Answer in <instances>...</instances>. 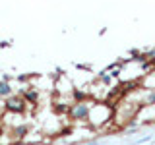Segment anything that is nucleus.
Returning <instances> with one entry per match:
<instances>
[{
	"label": "nucleus",
	"mask_w": 155,
	"mask_h": 145,
	"mask_svg": "<svg viewBox=\"0 0 155 145\" xmlns=\"http://www.w3.org/2000/svg\"><path fill=\"white\" fill-rule=\"evenodd\" d=\"M19 95L23 97V101H25V103L29 105V106H33V105H37L39 103V89L35 87V89H33V87H23V89H19Z\"/></svg>",
	"instance_id": "20e7f679"
},
{
	"label": "nucleus",
	"mask_w": 155,
	"mask_h": 145,
	"mask_svg": "<svg viewBox=\"0 0 155 145\" xmlns=\"http://www.w3.org/2000/svg\"><path fill=\"white\" fill-rule=\"evenodd\" d=\"M10 95H14V87L10 85V81H4V79H0V99H8Z\"/></svg>",
	"instance_id": "6e6552de"
},
{
	"label": "nucleus",
	"mask_w": 155,
	"mask_h": 145,
	"mask_svg": "<svg viewBox=\"0 0 155 145\" xmlns=\"http://www.w3.org/2000/svg\"><path fill=\"white\" fill-rule=\"evenodd\" d=\"M10 47V41H0V48H8Z\"/></svg>",
	"instance_id": "9d476101"
},
{
	"label": "nucleus",
	"mask_w": 155,
	"mask_h": 145,
	"mask_svg": "<svg viewBox=\"0 0 155 145\" xmlns=\"http://www.w3.org/2000/svg\"><path fill=\"white\" fill-rule=\"evenodd\" d=\"M2 135H4V134H2V130H0V139H2Z\"/></svg>",
	"instance_id": "9b49d317"
},
{
	"label": "nucleus",
	"mask_w": 155,
	"mask_h": 145,
	"mask_svg": "<svg viewBox=\"0 0 155 145\" xmlns=\"http://www.w3.org/2000/svg\"><path fill=\"white\" fill-rule=\"evenodd\" d=\"M138 103L142 106H155V89H140Z\"/></svg>",
	"instance_id": "39448f33"
},
{
	"label": "nucleus",
	"mask_w": 155,
	"mask_h": 145,
	"mask_svg": "<svg viewBox=\"0 0 155 145\" xmlns=\"http://www.w3.org/2000/svg\"><path fill=\"white\" fill-rule=\"evenodd\" d=\"M113 118H114V106L113 105H109V103H93L87 124H89L93 130H101V128H105L107 124L113 122Z\"/></svg>",
	"instance_id": "f257e3e1"
},
{
	"label": "nucleus",
	"mask_w": 155,
	"mask_h": 145,
	"mask_svg": "<svg viewBox=\"0 0 155 145\" xmlns=\"http://www.w3.org/2000/svg\"><path fill=\"white\" fill-rule=\"evenodd\" d=\"M25 108H27V103L23 101V97L21 95H10L8 99H4V110L10 114H19L21 116L23 112H25Z\"/></svg>",
	"instance_id": "7ed1b4c3"
},
{
	"label": "nucleus",
	"mask_w": 155,
	"mask_h": 145,
	"mask_svg": "<svg viewBox=\"0 0 155 145\" xmlns=\"http://www.w3.org/2000/svg\"><path fill=\"white\" fill-rule=\"evenodd\" d=\"M25 135H29V126L27 124H18L12 128V137L14 139H25Z\"/></svg>",
	"instance_id": "423d86ee"
},
{
	"label": "nucleus",
	"mask_w": 155,
	"mask_h": 145,
	"mask_svg": "<svg viewBox=\"0 0 155 145\" xmlns=\"http://www.w3.org/2000/svg\"><path fill=\"white\" fill-rule=\"evenodd\" d=\"M97 79H99V81H101V83H103L105 87H110V85L114 83V77L110 76V74H109V72H107V70L99 72V74H97Z\"/></svg>",
	"instance_id": "1a4fd4ad"
},
{
	"label": "nucleus",
	"mask_w": 155,
	"mask_h": 145,
	"mask_svg": "<svg viewBox=\"0 0 155 145\" xmlns=\"http://www.w3.org/2000/svg\"><path fill=\"white\" fill-rule=\"evenodd\" d=\"M140 87H142V89H155V72L145 74L142 77V81H140Z\"/></svg>",
	"instance_id": "0eeeda50"
},
{
	"label": "nucleus",
	"mask_w": 155,
	"mask_h": 145,
	"mask_svg": "<svg viewBox=\"0 0 155 145\" xmlns=\"http://www.w3.org/2000/svg\"><path fill=\"white\" fill-rule=\"evenodd\" d=\"M93 103H95V101H91V99L81 101V103H72L70 108H68V118H70V122H74V124H87Z\"/></svg>",
	"instance_id": "f03ea898"
}]
</instances>
